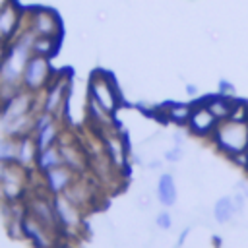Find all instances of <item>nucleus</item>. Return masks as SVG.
Instances as JSON below:
<instances>
[{"label": "nucleus", "mask_w": 248, "mask_h": 248, "mask_svg": "<svg viewBox=\"0 0 248 248\" xmlns=\"http://www.w3.org/2000/svg\"><path fill=\"white\" fill-rule=\"evenodd\" d=\"M33 41L35 33L27 27L25 31L17 33L12 45L8 46L6 54L0 60V91L4 101H8L14 93H17L21 87L23 70L33 56Z\"/></svg>", "instance_id": "1"}, {"label": "nucleus", "mask_w": 248, "mask_h": 248, "mask_svg": "<svg viewBox=\"0 0 248 248\" xmlns=\"http://www.w3.org/2000/svg\"><path fill=\"white\" fill-rule=\"evenodd\" d=\"M211 138L215 145L229 157L244 153L248 147V122L221 120Z\"/></svg>", "instance_id": "2"}, {"label": "nucleus", "mask_w": 248, "mask_h": 248, "mask_svg": "<svg viewBox=\"0 0 248 248\" xmlns=\"http://www.w3.org/2000/svg\"><path fill=\"white\" fill-rule=\"evenodd\" d=\"M89 99H93L108 114H114L120 107V91L110 74L97 70L89 78Z\"/></svg>", "instance_id": "3"}, {"label": "nucleus", "mask_w": 248, "mask_h": 248, "mask_svg": "<svg viewBox=\"0 0 248 248\" xmlns=\"http://www.w3.org/2000/svg\"><path fill=\"white\" fill-rule=\"evenodd\" d=\"M27 169L19 163L0 165V198L4 203H17L25 194Z\"/></svg>", "instance_id": "4"}, {"label": "nucleus", "mask_w": 248, "mask_h": 248, "mask_svg": "<svg viewBox=\"0 0 248 248\" xmlns=\"http://www.w3.org/2000/svg\"><path fill=\"white\" fill-rule=\"evenodd\" d=\"M52 203H54V211H56V219H58V225L62 229V234L66 238L78 234L83 229L85 209L79 207L76 202H72L66 194L52 196Z\"/></svg>", "instance_id": "5"}, {"label": "nucleus", "mask_w": 248, "mask_h": 248, "mask_svg": "<svg viewBox=\"0 0 248 248\" xmlns=\"http://www.w3.org/2000/svg\"><path fill=\"white\" fill-rule=\"evenodd\" d=\"M50 81H52V66H50V60L46 56L33 54L29 58L25 70H23L21 87L37 95V93L45 91Z\"/></svg>", "instance_id": "6"}, {"label": "nucleus", "mask_w": 248, "mask_h": 248, "mask_svg": "<svg viewBox=\"0 0 248 248\" xmlns=\"http://www.w3.org/2000/svg\"><path fill=\"white\" fill-rule=\"evenodd\" d=\"M33 107H35V93L27 89H19L8 101H4L2 110H0V124L6 126L27 114H33Z\"/></svg>", "instance_id": "7"}, {"label": "nucleus", "mask_w": 248, "mask_h": 248, "mask_svg": "<svg viewBox=\"0 0 248 248\" xmlns=\"http://www.w3.org/2000/svg\"><path fill=\"white\" fill-rule=\"evenodd\" d=\"M70 99V79L68 78H56L48 83V87L45 89V97H43V105L41 110L48 112L52 116H58L64 107L68 105Z\"/></svg>", "instance_id": "8"}, {"label": "nucleus", "mask_w": 248, "mask_h": 248, "mask_svg": "<svg viewBox=\"0 0 248 248\" xmlns=\"http://www.w3.org/2000/svg\"><path fill=\"white\" fill-rule=\"evenodd\" d=\"M29 29L37 37H48V39H60L62 35V21L56 12L48 8H37L31 12Z\"/></svg>", "instance_id": "9"}, {"label": "nucleus", "mask_w": 248, "mask_h": 248, "mask_svg": "<svg viewBox=\"0 0 248 248\" xmlns=\"http://www.w3.org/2000/svg\"><path fill=\"white\" fill-rule=\"evenodd\" d=\"M219 120L215 118V114L207 108V105L202 101V103H196L194 108H192V114H190V120H188V130L194 134V136H200V138H207V136H213L215 128H217Z\"/></svg>", "instance_id": "10"}, {"label": "nucleus", "mask_w": 248, "mask_h": 248, "mask_svg": "<svg viewBox=\"0 0 248 248\" xmlns=\"http://www.w3.org/2000/svg\"><path fill=\"white\" fill-rule=\"evenodd\" d=\"M79 174H76L70 167L66 165H60V167H54L50 170H46L43 174V182H45V190L50 194V196H56V194H64L72 184L74 180L78 178Z\"/></svg>", "instance_id": "11"}, {"label": "nucleus", "mask_w": 248, "mask_h": 248, "mask_svg": "<svg viewBox=\"0 0 248 248\" xmlns=\"http://www.w3.org/2000/svg\"><path fill=\"white\" fill-rule=\"evenodd\" d=\"M58 147H60V153H62V161L66 167H70L76 174H81L85 169H87V157L83 153L81 147H78L76 141H70V140H58Z\"/></svg>", "instance_id": "12"}, {"label": "nucleus", "mask_w": 248, "mask_h": 248, "mask_svg": "<svg viewBox=\"0 0 248 248\" xmlns=\"http://www.w3.org/2000/svg\"><path fill=\"white\" fill-rule=\"evenodd\" d=\"M19 25V10L12 2H6L0 8V41H10L14 35H17Z\"/></svg>", "instance_id": "13"}, {"label": "nucleus", "mask_w": 248, "mask_h": 248, "mask_svg": "<svg viewBox=\"0 0 248 248\" xmlns=\"http://www.w3.org/2000/svg\"><path fill=\"white\" fill-rule=\"evenodd\" d=\"M105 151H107V159L110 161V165H114L116 169L126 167V143L120 136L108 134L105 138Z\"/></svg>", "instance_id": "14"}, {"label": "nucleus", "mask_w": 248, "mask_h": 248, "mask_svg": "<svg viewBox=\"0 0 248 248\" xmlns=\"http://www.w3.org/2000/svg\"><path fill=\"white\" fill-rule=\"evenodd\" d=\"M37 155H39V145L33 134L17 140V163L19 165H23L25 169L33 167L37 163Z\"/></svg>", "instance_id": "15"}, {"label": "nucleus", "mask_w": 248, "mask_h": 248, "mask_svg": "<svg viewBox=\"0 0 248 248\" xmlns=\"http://www.w3.org/2000/svg\"><path fill=\"white\" fill-rule=\"evenodd\" d=\"M203 103L207 105V108L215 114V118L221 122V120H229L231 112H232V107L236 103L234 97H225V95H213V97H207L203 99Z\"/></svg>", "instance_id": "16"}, {"label": "nucleus", "mask_w": 248, "mask_h": 248, "mask_svg": "<svg viewBox=\"0 0 248 248\" xmlns=\"http://www.w3.org/2000/svg\"><path fill=\"white\" fill-rule=\"evenodd\" d=\"M157 200L165 205L170 207L176 202V184L170 172H163L157 180Z\"/></svg>", "instance_id": "17"}, {"label": "nucleus", "mask_w": 248, "mask_h": 248, "mask_svg": "<svg viewBox=\"0 0 248 248\" xmlns=\"http://www.w3.org/2000/svg\"><path fill=\"white\" fill-rule=\"evenodd\" d=\"M60 165H64V161H62V153H60L58 143L52 145V147H46V149H41L39 151L35 167H37V170L41 174H45L46 170H50L54 167H60Z\"/></svg>", "instance_id": "18"}, {"label": "nucleus", "mask_w": 248, "mask_h": 248, "mask_svg": "<svg viewBox=\"0 0 248 248\" xmlns=\"http://www.w3.org/2000/svg\"><path fill=\"white\" fill-rule=\"evenodd\" d=\"M194 105H186V103H170L165 108V116L174 122V124H188L190 114H192Z\"/></svg>", "instance_id": "19"}, {"label": "nucleus", "mask_w": 248, "mask_h": 248, "mask_svg": "<svg viewBox=\"0 0 248 248\" xmlns=\"http://www.w3.org/2000/svg\"><path fill=\"white\" fill-rule=\"evenodd\" d=\"M236 211H238V209H236V205H234V200L227 196V198H221V200L215 202L213 217H215L217 223H229V221L234 217Z\"/></svg>", "instance_id": "20"}, {"label": "nucleus", "mask_w": 248, "mask_h": 248, "mask_svg": "<svg viewBox=\"0 0 248 248\" xmlns=\"http://www.w3.org/2000/svg\"><path fill=\"white\" fill-rule=\"evenodd\" d=\"M58 48V39H48V37H37L35 35V41H33V54H39V56H46L50 58Z\"/></svg>", "instance_id": "21"}, {"label": "nucleus", "mask_w": 248, "mask_h": 248, "mask_svg": "<svg viewBox=\"0 0 248 248\" xmlns=\"http://www.w3.org/2000/svg\"><path fill=\"white\" fill-rule=\"evenodd\" d=\"M229 120L248 122V103H244V101H236L234 107H232V112H231Z\"/></svg>", "instance_id": "22"}, {"label": "nucleus", "mask_w": 248, "mask_h": 248, "mask_svg": "<svg viewBox=\"0 0 248 248\" xmlns=\"http://www.w3.org/2000/svg\"><path fill=\"white\" fill-rule=\"evenodd\" d=\"M155 223H157V227L159 229H170V225H172V219H170V213H167V211H161L157 217H155Z\"/></svg>", "instance_id": "23"}, {"label": "nucleus", "mask_w": 248, "mask_h": 248, "mask_svg": "<svg viewBox=\"0 0 248 248\" xmlns=\"http://www.w3.org/2000/svg\"><path fill=\"white\" fill-rule=\"evenodd\" d=\"M219 93L225 95V97H234V87H232V83L227 81V79H221V81H219Z\"/></svg>", "instance_id": "24"}, {"label": "nucleus", "mask_w": 248, "mask_h": 248, "mask_svg": "<svg viewBox=\"0 0 248 248\" xmlns=\"http://www.w3.org/2000/svg\"><path fill=\"white\" fill-rule=\"evenodd\" d=\"M165 159L170 161V163L180 161V159H182V149H180V145H176V147H172L170 151H167V153H165Z\"/></svg>", "instance_id": "25"}, {"label": "nucleus", "mask_w": 248, "mask_h": 248, "mask_svg": "<svg viewBox=\"0 0 248 248\" xmlns=\"http://www.w3.org/2000/svg\"><path fill=\"white\" fill-rule=\"evenodd\" d=\"M186 91H188V95H196L198 93V87L190 83V85H186Z\"/></svg>", "instance_id": "26"}, {"label": "nucleus", "mask_w": 248, "mask_h": 248, "mask_svg": "<svg viewBox=\"0 0 248 248\" xmlns=\"http://www.w3.org/2000/svg\"><path fill=\"white\" fill-rule=\"evenodd\" d=\"M244 155H246V170H248V147H246V151H244Z\"/></svg>", "instance_id": "27"}, {"label": "nucleus", "mask_w": 248, "mask_h": 248, "mask_svg": "<svg viewBox=\"0 0 248 248\" xmlns=\"http://www.w3.org/2000/svg\"><path fill=\"white\" fill-rule=\"evenodd\" d=\"M0 165H2V163H0Z\"/></svg>", "instance_id": "28"}]
</instances>
